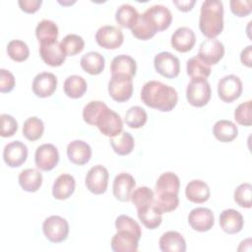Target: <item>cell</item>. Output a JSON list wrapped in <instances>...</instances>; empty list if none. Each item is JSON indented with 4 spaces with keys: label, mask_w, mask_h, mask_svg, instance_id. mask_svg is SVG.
<instances>
[{
    "label": "cell",
    "mask_w": 252,
    "mask_h": 252,
    "mask_svg": "<svg viewBox=\"0 0 252 252\" xmlns=\"http://www.w3.org/2000/svg\"><path fill=\"white\" fill-rule=\"evenodd\" d=\"M211 87L207 80L191 79L186 88V98L195 107L205 106L211 98Z\"/></svg>",
    "instance_id": "cell-4"
},
{
    "label": "cell",
    "mask_w": 252,
    "mask_h": 252,
    "mask_svg": "<svg viewBox=\"0 0 252 252\" xmlns=\"http://www.w3.org/2000/svg\"><path fill=\"white\" fill-rule=\"evenodd\" d=\"M80 64L85 72L91 75H98L104 69L105 59L100 53L96 51H90L82 56Z\"/></svg>",
    "instance_id": "cell-28"
},
{
    "label": "cell",
    "mask_w": 252,
    "mask_h": 252,
    "mask_svg": "<svg viewBox=\"0 0 252 252\" xmlns=\"http://www.w3.org/2000/svg\"><path fill=\"white\" fill-rule=\"evenodd\" d=\"M44 236L53 243H60L66 240L69 233L68 221L60 216H50L42 223Z\"/></svg>",
    "instance_id": "cell-5"
},
{
    "label": "cell",
    "mask_w": 252,
    "mask_h": 252,
    "mask_svg": "<svg viewBox=\"0 0 252 252\" xmlns=\"http://www.w3.org/2000/svg\"><path fill=\"white\" fill-rule=\"evenodd\" d=\"M57 87V78L49 72L37 74L32 81V92L38 97H47L53 94Z\"/></svg>",
    "instance_id": "cell-16"
},
{
    "label": "cell",
    "mask_w": 252,
    "mask_h": 252,
    "mask_svg": "<svg viewBox=\"0 0 252 252\" xmlns=\"http://www.w3.org/2000/svg\"><path fill=\"white\" fill-rule=\"evenodd\" d=\"M19 184L27 192H36L42 184V174L35 168H26L19 174Z\"/></svg>",
    "instance_id": "cell-30"
},
{
    "label": "cell",
    "mask_w": 252,
    "mask_h": 252,
    "mask_svg": "<svg viewBox=\"0 0 252 252\" xmlns=\"http://www.w3.org/2000/svg\"><path fill=\"white\" fill-rule=\"evenodd\" d=\"M229 5L231 12L237 17H245L249 15L252 10L251 0H231Z\"/></svg>",
    "instance_id": "cell-49"
},
{
    "label": "cell",
    "mask_w": 252,
    "mask_h": 252,
    "mask_svg": "<svg viewBox=\"0 0 252 252\" xmlns=\"http://www.w3.org/2000/svg\"><path fill=\"white\" fill-rule=\"evenodd\" d=\"M196 42L194 32L188 27H180L175 30L171 35V46L178 52L190 51Z\"/></svg>",
    "instance_id": "cell-18"
},
{
    "label": "cell",
    "mask_w": 252,
    "mask_h": 252,
    "mask_svg": "<svg viewBox=\"0 0 252 252\" xmlns=\"http://www.w3.org/2000/svg\"><path fill=\"white\" fill-rule=\"evenodd\" d=\"M111 76H125L133 78L136 75L137 64L134 58L126 54L115 56L110 63Z\"/></svg>",
    "instance_id": "cell-22"
},
{
    "label": "cell",
    "mask_w": 252,
    "mask_h": 252,
    "mask_svg": "<svg viewBox=\"0 0 252 252\" xmlns=\"http://www.w3.org/2000/svg\"><path fill=\"white\" fill-rule=\"evenodd\" d=\"M59 161V153L52 144H42L36 148L34 153V162L37 168L43 171L53 169Z\"/></svg>",
    "instance_id": "cell-12"
},
{
    "label": "cell",
    "mask_w": 252,
    "mask_h": 252,
    "mask_svg": "<svg viewBox=\"0 0 252 252\" xmlns=\"http://www.w3.org/2000/svg\"><path fill=\"white\" fill-rule=\"evenodd\" d=\"M158 32L156 25L151 21V19L145 14H141L136 25L131 29L132 34L141 40H148L152 38Z\"/></svg>",
    "instance_id": "cell-31"
},
{
    "label": "cell",
    "mask_w": 252,
    "mask_h": 252,
    "mask_svg": "<svg viewBox=\"0 0 252 252\" xmlns=\"http://www.w3.org/2000/svg\"><path fill=\"white\" fill-rule=\"evenodd\" d=\"M15 87V77L14 75L6 69L0 70V92L10 93Z\"/></svg>",
    "instance_id": "cell-50"
},
{
    "label": "cell",
    "mask_w": 252,
    "mask_h": 252,
    "mask_svg": "<svg viewBox=\"0 0 252 252\" xmlns=\"http://www.w3.org/2000/svg\"><path fill=\"white\" fill-rule=\"evenodd\" d=\"M35 35L39 44L55 42L58 37V27L51 20H42L35 28Z\"/></svg>",
    "instance_id": "cell-32"
},
{
    "label": "cell",
    "mask_w": 252,
    "mask_h": 252,
    "mask_svg": "<svg viewBox=\"0 0 252 252\" xmlns=\"http://www.w3.org/2000/svg\"><path fill=\"white\" fill-rule=\"evenodd\" d=\"M1 120V133L0 135L3 138L12 137L18 130V122L17 120L10 114L2 113L0 115Z\"/></svg>",
    "instance_id": "cell-48"
},
{
    "label": "cell",
    "mask_w": 252,
    "mask_h": 252,
    "mask_svg": "<svg viewBox=\"0 0 252 252\" xmlns=\"http://www.w3.org/2000/svg\"><path fill=\"white\" fill-rule=\"evenodd\" d=\"M210 188L208 184L200 179H193L189 181L185 188L186 198L195 204H202L210 198Z\"/></svg>",
    "instance_id": "cell-25"
},
{
    "label": "cell",
    "mask_w": 252,
    "mask_h": 252,
    "mask_svg": "<svg viewBox=\"0 0 252 252\" xmlns=\"http://www.w3.org/2000/svg\"><path fill=\"white\" fill-rule=\"evenodd\" d=\"M159 248L162 252H185L186 241L177 231L169 230L164 232L158 241Z\"/></svg>",
    "instance_id": "cell-26"
},
{
    "label": "cell",
    "mask_w": 252,
    "mask_h": 252,
    "mask_svg": "<svg viewBox=\"0 0 252 252\" xmlns=\"http://www.w3.org/2000/svg\"><path fill=\"white\" fill-rule=\"evenodd\" d=\"M137 214L139 220L149 229L157 228L162 221V214L158 210L155 203L137 209Z\"/></svg>",
    "instance_id": "cell-27"
},
{
    "label": "cell",
    "mask_w": 252,
    "mask_h": 252,
    "mask_svg": "<svg viewBox=\"0 0 252 252\" xmlns=\"http://www.w3.org/2000/svg\"><path fill=\"white\" fill-rule=\"evenodd\" d=\"M94 126H96L104 136L109 138L119 135L123 130V122L120 115L107 105L99 113Z\"/></svg>",
    "instance_id": "cell-3"
},
{
    "label": "cell",
    "mask_w": 252,
    "mask_h": 252,
    "mask_svg": "<svg viewBox=\"0 0 252 252\" xmlns=\"http://www.w3.org/2000/svg\"><path fill=\"white\" fill-rule=\"evenodd\" d=\"M139 16L140 14L138 13L135 7H133L130 4H122L116 10L115 20L120 27L132 29L136 25Z\"/></svg>",
    "instance_id": "cell-34"
},
{
    "label": "cell",
    "mask_w": 252,
    "mask_h": 252,
    "mask_svg": "<svg viewBox=\"0 0 252 252\" xmlns=\"http://www.w3.org/2000/svg\"><path fill=\"white\" fill-rule=\"evenodd\" d=\"M76 181L71 174H60L53 183L52 195L57 200H66L74 193Z\"/></svg>",
    "instance_id": "cell-24"
},
{
    "label": "cell",
    "mask_w": 252,
    "mask_h": 252,
    "mask_svg": "<svg viewBox=\"0 0 252 252\" xmlns=\"http://www.w3.org/2000/svg\"><path fill=\"white\" fill-rule=\"evenodd\" d=\"M154 66L156 71L167 79H173L179 75L180 61L168 51H161L154 58Z\"/></svg>",
    "instance_id": "cell-6"
},
{
    "label": "cell",
    "mask_w": 252,
    "mask_h": 252,
    "mask_svg": "<svg viewBox=\"0 0 252 252\" xmlns=\"http://www.w3.org/2000/svg\"><path fill=\"white\" fill-rule=\"evenodd\" d=\"M60 44L66 56H74L82 52L85 47V41L83 37L76 33L67 34L60 41Z\"/></svg>",
    "instance_id": "cell-39"
},
{
    "label": "cell",
    "mask_w": 252,
    "mask_h": 252,
    "mask_svg": "<svg viewBox=\"0 0 252 252\" xmlns=\"http://www.w3.org/2000/svg\"><path fill=\"white\" fill-rule=\"evenodd\" d=\"M180 188L179 177L171 172L166 171L159 175L156 183V194H164V193H174L178 194Z\"/></svg>",
    "instance_id": "cell-33"
},
{
    "label": "cell",
    "mask_w": 252,
    "mask_h": 252,
    "mask_svg": "<svg viewBox=\"0 0 252 252\" xmlns=\"http://www.w3.org/2000/svg\"><path fill=\"white\" fill-rule=\"evenodd\" d=\"M39 55L45 64L52 67L61 66L66 58L58 40L48 44H39Z\"/></svg>",
    "instance_id": "cell-20"
},
{
    "label": "cell",
    "mask_w": 252,
    "mask_h": 252,
    "mask_svg": "<svg viewBox=\"0 0 252 252\" xmlns=\"http://www.w3.org/2000/svg\"><path fill=\"white\" fill-rule=\"evenodd\" d=\"M224 55V46L217 38H208L201 42L198 51V58L208 66L215 65Z\"/></svg>",
    "instance_id": "cell-8"
},
{
    "label": "cell",
    "mask_w": 252,
    "mask_h": 252,
    "mask_svg": "<svg viewBox=\"0 0 252 252\" xmlns=\"http://www.w3.org/2000/svg\"><path fill=\"white\" fill-rule=\"evenodd\" d=\"M108 178L109 174L106 167L101 164H96L89 169L85 183L90 192L95 195H100L107 189Z\"/></svg>",
    "instance_id": "cell-7"
},
{
    "label": "cell",
    "mask_w": 252,
    "mask_h": 252,
    "mask_svg": "<svg viewBox=\"0 0 252 252\" xmlns=\"http://www.w3.org/2000/svg\"><path fill=\"white\" fill-rule=\"evenodd\" d=\"M97 44L105 49H116L121 46L124 40L122 31L115 26H102L95 32Z\"/></svg>",
    "instance_id": "cell-11"
},
{
    "label": "cell",
    "mask_w": 252,
    "mask_h": 252,
    "mask_svg": "<svg viewBox=\"0 0 252 252\" xmlns=\"http://www.w3.org/2000/svg\"><path fill=\"white\" fill-rule=\"evenodd\" d=\"M110 145L117 155L127 156L134 150L135 142L130 133L122 131L119 135L110 138Z\"/></svg>",
    "instance_id": "cell-36"
},
{
    "label": "cell",
    "mask_w": 252,
    "mask_h": 252,
    "mask_svg": "<svg viewBox=\"0 0 252 252\" xmlns=\"http://www.w3.org/2000/svg\"><path fill=\"white\" fill-rule=\"evenodd\" d=\"M148 120V114L146 110L141 106H132L125 113V123L134 129L143 127Z\"/></svg>",
    "instance_id": "cell-40"
},
{
    "label": "cell",
    "mask_w": 252,
    "mask_h": 252,
    "mask_svg": "<svg viewBox=\"0 0 252 252\" xmlns=\"http://www.w3.org/2000/svg\"><path fill=\"white\" fill-rule=\"evenodd\" d=\"M115 228L116 230H129L133 233H135L137 236L141 238L142 235V229L140 224L131 217L126 215H120L115 220Z\"/></svg>",
    "instance_id": "cell-46"
},
{
    "label": "cell",
    "mask_w": 252,
    "mask_h": 252,
    "mask_svg": "<svg viewBox=\"0 0 252 252\" xmlns=\"http://www.w3.org/2000/svg\"><path fill=\"white\" fill-rule=\"evenodd\" d=\"M251 54H252V46L251 45H248L246 46L242 51H241V54H240V60H241V63L247 67H251Z\"/></svg>",
    "instance_id": "cell-53"
},
{
    "label": "cell",
    "mask_w": 252,
    "mask_h": 252,
    "mask_svg": "<svg viewBox=\"0 0 252 252\" xmlns=\"http://www.w3.org/2000/svg\"><path fill=\"white\" fill-rule=\"evenodd\" d=\"M220 225L228 234H235L243 228L244 220L242 215L234 209L223 210L220 215Z\"/></svg>",
    "instance_id": "cell-21"
},
{
    "label": "cell",
    "mask_w": 252,
    "mask_h": 252,
    "mask_svg": "<svg viewBox=\"0 0 252 252\" xmlns=\"http://www.w3.org/2000/svg\"><path fill=\"white\" fill-rule=\"evenodd\" d=\"M151 21L156 25L158 32L164 31L169 28L172 22V15L169 9L163 5H154L144 12Z\"/></svg>",
    "instance_id": "cell-23"
},
{
    "label": "cell",
    "mask_w": 252,
    "mask_h": 252,
    "mask_svg": "<svg viewBox=\"0 0 252 252\" xmlns=\"http://www.w3.org/2000/svg\"><path fill=\"white\" fill-rule=\"evenodd\" d=\"M195 3H196L195 0H180V1L174 0L173 1V4L177 7V9L182 12L190 11L195 5Z\"/></svg>",
    "instance_id": "cell-52"
},
{
    "label": "cell",
    "mask_w": 252,
    "mask_h": 252,
    "mask_svg": "<svg viewBox=\"0 0 252 252\" xmlns=\"http://www.w3.org/2000/svg\"><path fill=\"white\" fill-rule=\"evenodd\" d=\"M139 240L140 237L129 230H117L111 239V249L115 252H136Z\"/></svg>",
    "instance_id": "cell-17"
},
{
    "label": "cell",
    "mask_w": 252,
    "mask_h": 252,
    "mask_svg": "<svg viewBox=\"0 0 252 252\" xmlns=\"http://www.w3.org/2000/svg\"><path fill=\"white\" fill-rule=\"evenodd\" d=\"M188 222L194 230L205 232L209 231L213 227L215 223V217L212 210L209 208L198 207L189 213Z\"/></svg>",
    "instance_id": "cell-13"
},
{
    "label": "cell",
    "mask_w": 252,
    "mask_h": 252,
    "mask_svg": "<svg viewBox=\"0 0 252 252\" xmlns=\"http://www.w3.org/2000/svg\"><path fill=\"white\" fill-rule=\"evenodd\" d=\"M214 136L222 143L233 141L238 135L237 126L230 120H218L213 126Z\"/></svg>",
    "instance_id": "cell-29"
},
{
    "label": "cell",
    "mask_w": 252,
    "mask_h": 252,
    "mask_svg": "<svg viewBox=\"0 0 252 252\" xmlns=\"http://www.w3.org/2000/svg\"><path fill=\"white\" fill-rule=\"evenodd\" d=\"M154 200H155L154 191L147 186L138 187L135 190H133L131 194V201L135 205L136 209L152 204L154 203Z\"/></svg>",
    "instance_id": "cell-43"
},
{
    "label": "cell",
    "mask_w": 252,
    "mask_h": 252,
    "mask_svg": "<svg viewBox=\"0 0 252 252\" xmlns=\"http://www.w3.org/2000/svg\"><path fill=\"white\" fill-rule=\"evenodd\" d=\"M186 71L187 75L191 79H204L207 80V78L211 75V67L205 64L203 61H201L198 56H193L189 58L186 62Z\"/></svg>",
    "instance_id": "cell-37"
},
{
    "label": "cell",
    "mask_w": 252,
    "mask_h": 252,
    "mask_svg": "<svg viewBox=\"0 0 252 252\" xmlns=\"http://www.w3.org/2000/svg\"><path fill=\"white\" fill-rule=\"evenodd\" d=\"M135 186L136 181L134 177L129 173L121 172L113 180V195L120 202H128L131 200V194Z\"/></svg>",
    "instance_id": "cell-15"
},
{
    "label": "cell",
    "mask_w": 252,
    "mask_h": 252,
    "mask_svg": "<svg viewBox=\"0 0 252 252\" xmlns=\"http://www.w3.org/2000/svg\"><path fill=\"white\" fill-rule=\"evenodd\" d=\"M28 158V147L23 142L17 140L7 144L3 150V158L10 167L21 166Z\"/></svg>",
    "instance_id": "cell-14"
},
{
    "label": "cell",
    "mask_w": 252,
    "mask_h": 252,
    "mask_svg": "<svg viewBox=\"0 0 252 252\" xmlns=\"http://www.w3.org/2000/svg\"><path fill=\"white\" fill-rule=\"evenodd\" d=\"M18 4L21 10H23L24 12L32 14L39 9L40 5L42 4V1L41 0H20L18 1Z\"/></svg>",
    "instance_id": "cell-51"
},
{
    "label": "cell",
    "mask_w": 252,
    "mask_h": 252,
    "mask_svg": "<svg viewBox=\"0 0 252 252\" xmlns=\"http://www.w3.org/2000/svg\"><path fill=\"white\" fill-rule=\"evenodd\" d=\"M251 191L252 186L250 183H242L234 190V201L235 203L242 207L249 209L251 208Z\"/></svg>",
    "instance_id": "cell-45"
},
{
    "label": "cell",
    "mask_w": 252,
    "mask_h": 252,
    "mask_svg": "<svg viewBox=\"0 0 252 252\" xmlns=\"http://www.w3.org/2000/svg\"><path fill=\"white\" fill-rule=\"evenodd\" d=\"M88 88L86 80L78 75H71L66 78L63 90L67 96L71 98H79L84 95Z\"/></svg>",
    "instance_id": "cell-35"
},
{
    "label": "cell",
    "mask_w": 252,
    "mask_h": 252,
    "mask_svg": "<svg viewBox=\"0 0 252 252\" xmlns=\"http://www.w3.org/2000/svg\"><path fill=\"white\" fill-rule=\"evenodd\" d=\"M199 29L208 38H216L223 30V4L220 0H206L202 3Z\"/></svg>",
    "instance_id": "cell-2"
},
{
    "label": "cell",
    "mask_w": 252,
    "mask_h": 252,
    "mask_svg": "<svg viewBox=\"0 0 252 252\" xmlns=\"http://www.w3.org/2000/svg\"><path fill=\"white\" fill-rule=\"evenodd\" d=\"M9 57L16 62H23L29 58L30 49L27 43L20 39H13L7 45Z\"/></svg>",
    "instance_id": "cell-41"
},
{
    "label": "cell",
    "mask_w": 252,
    "mask_h": 252,
    "mask_svg": "<svg viewBox=\"0 0 252 252\" xmlns=\"http://www.w3.org/2000/svg\"><path fill=\"white\" fill-rule=\"evenodd\" d=\"M44 131V124L36 116L29 117L23 125V135L29 141H36L41 138Z\"/></svg>",
    "instance_id": "cell-38"
},
{
    "label": "cell",
    "mask_w": 252,
    "mask_h": 252,
    "mask_svg": "<svg viewBox=\"0 0 252 252\" xmlns=\"http://www.w3.org/2000/svg\"><path fill=\"white\" fill-rule=\"evenodd\" d=\"M105 106L106 104L100 100H92L87 103L83 109L84 121L90 125H94L96 118Z\"/></svg>",
    "instance_id": "cell-44"
},
{
    "label": "cell",
    "mask_w": 252,
    "mask_h": 252,
    "mask_svg": "<svg viewBox=\"0 0 252 252\" xmlns=\"http://www.w3.org/2000/svg\"><path fill=\"white\" fill-rule=\"evenodd\" d=\"M141 99L151 108L168 112L175 107L178 100V94L174 88L159 81L152 80L143 86Z\"/></svg>",
    "instance_id": "cell-1"
},
{
    "label": "cell",
    "mask_w": 252,
    "mask_h": 252,
    "mask_svg": "<svg viewBox=\"0 0 252 252\" xmlns=\"http://www.w3.org/2000/svg\"><path fill=\"white\" fill-rule=\"evenodd\" d=\"M108 94L117 102L128 100L133 94L132 78L125 76H111L108 82Z\"/></svg>",
    "instance_id": "cell-9"
},
{
    "label": "cell",
    "mask_w": 252,
    "mask_h": 252,
    "mask_svg": "<svg viewBox=\"0 0 252 252\" xmlns=\"http://www.w3.org/2000/svg\"><path fill=\"white\" fill-rule=\"evenodd\" d=\"M67 156L72 163L84 165L91 159L92 148L85 141L74 140L67 146Z\"/></svg>",
    "instance_id": "cell-19"
},
{
    "label": "cell",
    "mask_w": 252,
    "mask_h": 252,
    "mask_svg": "<svg viewBox=\"0 0 252 252\" xmlns=\"http://www.w3.org/2000/svg\"><path fill=\"white\" fill-rule=\"evenodd\" d=\"M242 82L235 75H226L218 83V94L224 102H231L238 98L242 93Z\"/></svg>",
    "instance_id": "cell-10"
},
{
    "label": "cell",
    "mask_w": 252,
    "mask_h": 252,
    "mask_svg": "<svg viewBox=\"0 0 252 252\" xmlns=\"http://www.w3.org/2000/svg\"><path fill=\"white\" fill-rule=\"evenodd\" d=\"M154 203L158 210L161 213H169L174 211L179 205V198L178 194L174 193H164L158 194L156 196Z\"/></svg>",
    "instance_id": "cell-42"
},
{
    "label": "cell",
    "mask_w": 252,
    "mask_h": 252,
    "mask_svg": "<svg viewBox=\"0 0 252 252\" xmlns=\"http://www.w3.org/2000/svg\"><path fill=\"white\" fill-rule=\"evenodd\" d=\"M251 100L240 103L234 110L235 121L243 126L251 125Z\"/></svg>",
    "instance_id": "cell-47"
}]
</instances>
